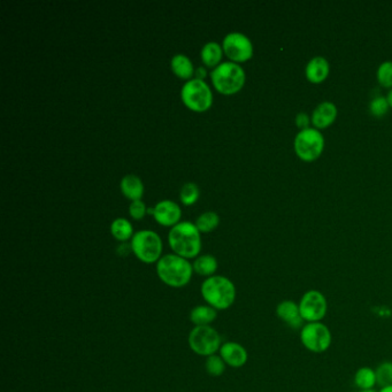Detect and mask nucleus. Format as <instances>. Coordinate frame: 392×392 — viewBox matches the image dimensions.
Here are the masks:
<instances>
[{
	"mask_svg": "<svg viewBox=\"0 0 392 392\" xmlns=\"http://www.w3.org/2000/svg\"><path fill=\"white\" fill-rule=\"evenodd\" d=\"M168 243L175 255L189 260L199 257L202 234L195 223L184 221L170 229Z\"/></svg>",
	"mask_w": 392,
	"mask_h": 392,
	"instance_id": "1",
	"label": "nucleus"
},
{
	"mask_svg": "<svg viewBox=\"0 0 392 392\" xmlns=\"http://www.w3.org/2000/svg\"><path fill=\"white\" fill-rule=\"evenodd\" d=\"M193 264L175 253L163 255L157 262V275L170 288H183L193 278Z\"/></svg>",
	"mask_w": 392,
	"mask_h": 392,
	"instance_id": "2",
	"label": "nucleus"
},
{
	"mask_svg": "<svg viewBox=\"0 0 392 392\" xmlns=\"http://www.w3.org/2000/svg\"><path fill=\"white\" fill-rule=\"evenodd\" d=\"M200 292L206 304L216 310H226L232 308L237 294L234 282L223 275H214L206 278L202 285Z\"/></svg>",
	"mask_w": 392,
	"mask_h": 392,
	"instance_id": "3",
	"label": "nucleus"
},
{
	"mask_svg": "<svg viewBox=\"0 0 392 392\" xmlns=\"http://www.w3.org/2000/svg\"><path fill=\"white\" fill-rule=\"evenodd\" d=\"M213 86L216 91L225 96L236 95L246 84V72L235 62L220 63L211 74Z\"/></svg>",
	"mask_w": 392,
	"mask_h": 392,
	"instance_id": "4",
	"label": "nucleus"
},
{
	"mask_svg": "<svg viewBox=\"0 0 392 392\" xmlns=\"http://www.w3.org/2000/svg\"><path fill=\"white\" fill-rule=\"evenodd\" d=\"M131 251L140 262L144 264H157L163 257V241L157 232L141 230L131 239Z\"/></svg>",
	"mask_w": 392,
	"mask_h": 392,
	"instance_id": "5",
	"label": "nucleus"
},
{
	"mask_svg": "<svg viewBox=\"0 0 392 392\" xmlns=\"http://www.w3.org/2000/svg\"><path fill=\"white\" fill-rule=\"evenodd\" d=\"M181 99L190 111L204 113L212 107L213 92L205 81L193 79L182 86Z\"/></svg>",
	"mask_w": 392,
	"mask_h": 392,
	"instance_id": "6",
	"label": "nucleus"
},
{
	"mask_svg": "<svg viewBox=\"0 0 392 392\" xmlns=\"http://www.w3.org/2000/svg\"><path fill=\"white\" fill-rule=\"evenodd\" d=\"M299 340L306 350L321 354L331 349L333 335L324 322H310L305 324L299 331Z\"/></svg>",
	"mask_w": 392,
	"mask_h": 392,
	"instance_id": "7",
	"label": "nucleus"
},
{
	"mask_svg": "<svg viewBox=\"0 0 392 392\" xmlns=\"http://www.w3.org/2000/svg\"><path fill=\"white\" fill-rule=\"evenodd\" d=\"M189 347L200 356H211L219 352L221 347V336L211 326H198L190 331L188 338Z\"/></svg>",
	"mask_w": 392,
	"mask_h": 392,
	"instance_id": "8",
	"label": "nucleus"
},
{
	"mask_svg": "<svg viewBox=\"0 0 392 392\" xmlns=\"http://www.w3.org/2000/svg\"><path fill=\"white\" fill-rule=\"evenodd\" d=\"M324 138L320 131L313 128L301 130L294 138V151L299 159L312 163L324 152Z\"/></svg>",
	"mask_w": 392,
	"mask_h": 392,
	"instance_id": "9",
	"label": "nucleus"
},
{
	"mask_svg": "<svg viewBox=\"0 0 392 392\" xmlns=\"http://www.w3.org/2000/svg\"><path fill=\"white\" fill-rule=\"evenodd\" d=\"M299 310L305 324L322 322L328 314V301L321 291L310 289L299 299Z\"/></svg>",
	"mask_w": 392,
	"mask_h": 392,
	"instance_id": "10",
	"label": "nucleus"
},
{
	"mask_svg": "<svg viewBox=\"0 0 392 392\" xmlns=\"http://www.w3.org/2000/svg\"><path fill=\"white\" fill-rule=\"evenodd\" d=\"M223 53L232 62H246L253 56V44L248 36L241 33H230L223 42Z\"/></svg>",
	"mask_w": 392,
	"mask_h": 392,
	"instance_id": "11",
	"label": "nucleus"
},
{
	"mask_svg": "<svg viewBox=\"0 0 392 392\" xmlns=\"http://www.w3.org/2000/svg\"><path fill=\"white\" fill-rule=\"evenodd\" d=\"M153 218L160 226L173 228L180 223L182 211L173 200H161L154 207Z\"/></svg>",
	"mask_w": 392,
	"mask_h": 392,
	"instance_id": "12",
	"label": "nucleus"
},
{
	"mask_svg": "<svg viewBox=\"0 0 392 392\" xmlns=\"http://www.w3.org/2000/svg\"><path fill=\"white\" fill-rule=\"evenodd\" d=\"M275 313L283 324L294 331H301L305 324L299 310V305L290 299H285L281 303H278Z\"/></svg>",
	"mask_w": 392,
	"mask_h": 392,
	"instance_id": "13",
	"label": "nucleus"
},
{
	"mask_svg": "<svg viewBox=\"0 0 392 392\" xmlns=\"http://www.w3.org/2000/svg\"><path fill=\"white\" fill-rule=\"evenodd\" d=\"M219 354L226 363L227 366L241 368L246 366L248 360V353L242 344L237 342H227L220 347Z\"/></svg>",
	"mask_w": 392,
	"mask_h": 392,
	"instance_id": "14",
	"label": "nucleus"
},
{
	"mask_svg": "<svg viewBox=\"0 0 392 392\" xmlns=\"http://www.w3.org/2000/svg\"><path fill=\"white\" fill-rule=\"evenodd\" d=\"M337 118L336 105L331 102L321 103L312 115V122L317 129H326L335 122Z\"/></svg>",
	"mask_w": 392,
	"mask_h": 392,
	"instance_id": "15",
	"label": "nucleus"
},
{
	"mask_svg": "<svg viewBox=\"0 0 392 392\" xmlns=\"http://www.w3.org/2000/svg\"><path fill=\"white\" fill-rule=\"evenodd\" d=\"M329 62L324 56H315L306 66V77L310 83L319 84L329 75Z\"/></svg>",
	"mask_w": 392,
	"mask_h": 392,
	"instance_id": "16",
	"label": "nucleus"
},
{
	"mask_svg": "<svg viewBox=\"0 0 392 392\" xmlns=\"http://www.w3.org/2000/svg\"><path fill=\"white\" fill-rule=\"evenodd\" d=\"M120 189H121L123 196L128 199H130L131 202L142 200V197L144 195V184L140 177L133 175V174L126 175L122 179Z\"/></svg>",
	"mask_w": 392,
	"mask_h": 392,
	"instance_id": "17",
	"label": "nucleus"
},
{
	"mask_svg": "<svg viewBox=\"0 0 392 392\" xmlns=\"http://www.w3.org/2000/svg\"><path fill=\"white\" fill-rule=\"evenodd\" d=\"M170 68L179 79L186 80V82L193 80V76L196 72L193 68V61L184 54L174 56L170 61Z\"/></svg>",
	"mask_w": 392,
	"mask_h": 392,
	"instance_id": "18",
	"label": "nucleus"
},
{
	"mask_svg": "<svg viewBox=\"0 0 392 392\" xmlns=\"http://www.w3.org/2000/svg\"><path fill=\"white\" fill-rule=\"evenodd\" d=\"M218 317V310L209 305H198L190 312V321L196 327L198 326H211Z\"/></svg>",
	"mask_w": 392,
	"mask_h": 392,
	"instance_id": "19",
	"label": "nucleus"
},
{
	"mask_svg": "<svg viewBox=\"0 0 392 392\" xmlns=\"http://www.w3.org/2000/svg\"><path fill=\"white\" fill-rule=\"evenodd\" d=\"M223 49L219 43L209 42L203 46L202 52H200V58L204 65L209 68L216 69L220 65V62L223 60Z\"/></svg>",
	"mask_w": 392,
	"mask_h": 392,
	"instance_id": "20",
	"label": "nucleus"
},
{
	"mask_svg": "<svg viewBox=\"0 0 392 392\" xmlns=\"http://www.w3.org/2000/svg\"><path fill=\"white\" fill-rule=\"evenodd\" d=\"M218 266H219L218 265V260L212 255H199L195 259L193 264V271L199 276H204L206 278L216 275Z\"/></svg>",
	"mask_w": 392,
	"mask_h": 392,
	"instance_id": "21",
	"label": "nucleus"
},
{
	"mask_svg": "<svg viewBox=\"0 0 392 392\" xmlns=\"http://www.w3.org/2000/svg\"><path fill=\"white\" fill-rule=\"evenodd\" d=\"M353 382L359 390L374 389L377 386L375 370H372V367H360L354 372Z\"/></svg>",
	"mask_w": 392,
	"mask_h": 392,
	"instance_id": "22",
	"label": "nucleus"
},
{
	"mask_svg": "<svg viewBox=\"0 0 392 392\" xmlns=\"http://www.w3.org/2000/svg\"><path fill=\"white\" fill-rule=\"evenodd\" d=\"M111 234L116 241L121 243L128 242L135 235L133 225L124 218H118L112 223Z\"/></svg>",
	"mask_w": 392,
	"mask_h": 392,
	"instance_id": "23",
	"label": "nucleus"
},
{
	"mask_svg": "<svg viewBox=\"0 0 392 392\" xmlns=\"http://www.w3.org/2000/svg\"><path fill=\"white\" fill-rule=\"evenodd\" d=\"M197 228L199 230L200 234H209V232H212L213 230H216L218 226L220 225V216L218 213L212 212V211H209V212H205L202 214V216H198V219L196 220Z\"/></svg>",
	"mask_w": 392,
	"mask_h": 392,
	"instance_id": "24",
	"label": "nucleus"
},
{
	"mask_svg": "<svg viewBox=\"0 0 392 392\" xmlns=\"http://www.w3.org/2000/svg\"><path fill=\"white\" fill-rule=\"evenodd\" d=\"M199 188H198L196 183H193V182L184 184L180 191L181 203L183 204L184 206H193V205H195L199 199Z\"/></svg>",
	"mask_w": 392,
	"mask_h": 392,
	"instance_id": "25",
	"label": "nucleus"
},
{
	"mask_svg": "<svg viewBox=\"0 0 392 392\" xmlns=\"http://www.w3.org/2000/svg\"><path fill=\"white\" fill-rule=\"evenodd\" d=\"M376 381L379 388L392 386V361H384L376 367Z\"/></svg>",
	"mask_w": 392,
	"mask_h": 392,
	"instance_id": "26",
	"label": "nucleus"
},
{
	"mask_svg": "<svg viewBox=\"0 0 392 392\" xmlns=\"http://www.w3.org/2000/svg\"><path fill=\"white\" fill-rule=\"evenodd\" d=\"M226 363L223 361L221 356L218 354H213V356H207L206 363H205V368L209 375L214 376V377H219L223 375L225 370H226Z\"/></svg>",
	"mask_w": 392,
	"mask_h": 392,
	"instance_id": "27",
	"label": "nucleus"
},
{
	"mask_svg": "<svg viewBox=\"0 0 392 392\" xmlns=\"http://www.w3.org/2000/svg\"><path fill=\"white\" fill-rule=\"evenodd\" d=\"M377 80L384 88H392V61L383 62L377 70Z\"/></svg>",
	"mask_w": 392,
	"mask_h": 392,
	"instance_id": "28",
	"label": "nucleus"
},
{
	"mask_svg": "<svg viewBox=\"0 0 392 392\" xmlns=\"http://www.w3.org/2000/svg\"><path fill=\"white\" fill-rule=\"evenodd\" d=\"M389 102L384 97H377L370 103V112L372 115H375L377 118H381L383 115H386L389 110Z\"/></svg>",
	"mask_w": 392,
	"mask_h": 392,
	"instance_id": "29",
	"label": "nucleus"
},
{
	"mask_svg": "<svg viewBox=\"0 0 392 392\" xmlns=\"http://www.w3.org/2000/svg\"><path fill=\"white\" fill-rule=\"evenodd\" d=\"M147 209L142 200H136V202H131L129 205V214L134 220H142L146 216Z\"/></svg>",
	"mask_w": 392,
	"mask_h": 392,
	"instance_id": "30",
	"label": "nucleus"
},
{
	"mask_svg": "<svg viewBox=\"0 0 392 392\" xmlns=\"http://www.w3.org/2000/svg\"><path fill=\"white\" fill-rule=\"evenodd\" d=\"M296 124H297V127L301 130H305V129H308V126H310V118H308V114H305V113H299V114L296 116Z\"/></svg>",
	"mask_w": 392,
	"mask_h": 392,
	"instance_id": "31",
	"label": "nucleus"
},
{
	"mask_svg": "<svg viewBox=\"0 0 392 392\" xmlns=\"http://www.w3.org/2000/svg\"><path fill=\"white\" fill-rule=\"evenodd\" d=\"M195 76H196L195 79L204 81V79L207 76L206 69L203 68V67H199V68L197 69L196 72H195Z\"/></svg>",
	"mask_w": 392,
	"mask_h": 392,
	"instance_id": "32",
	"label": "nucleus"
},
{
	"mask_svg": "<svg viewBox=\"0 0 392 392\" xmlns=\"http://www.w3.org/2000/svg\"><path fill=\"white\" fill-rule=\"evenodd\" d=\"M379 392H392V386H384V388H381Z\"/></svg>",
	"mask_w": 392,
	"mask_h": 392,
	"instance_id": "33",
	"label": "nucleus"
},
{
	"mask_svg": "<svg viewBox=\"0 0 392 392\" xmlns=\"http://www.w3.org/2000/svg\"><path fill=\"white\" fill-rule=\"evenodd\" d=\"M386 99H388V102H389V105L392 107V90H391V91L389 92V95H388V97H386Z\"/></svg>",
	"mask_w": 392,
	"mask_h": 392,
	"instance_id": "34",
	"label": "nucleus"
},
{
	"mask_svg": "<svg viewBox=\"0 0 392 392\" xmlns=\"http://www.w3.org/2000/svg\"><path fill=\"white\" fill-rule=\"evenodd\" d=\"M359 392H379V391H376L375 389H368V390H359Z\"/></svg>",
	"mask_w": 392,
	"mask_h": 392,
	"instance_id": "35",
	"label": "nucleus"
}]
</instances>
